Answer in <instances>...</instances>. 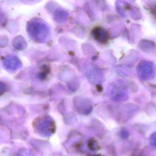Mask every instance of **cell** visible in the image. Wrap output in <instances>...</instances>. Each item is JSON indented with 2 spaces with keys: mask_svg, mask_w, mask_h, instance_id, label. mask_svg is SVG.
Returning <instances> with one entry per match:
<instances>
[{
  "mask_svg": "<svg viewBox=\"0 0 156 156\" xmlns=\"http://www.w3.org/2000/svg\"><path fill=\"white\" fill-rule=\"evenodd\" d=\"M27 30L30 37L36 42H44L48 37L49 29L45 21L41 18L31 19L27 25Z\"/></svg>",
  "mask_w": 156,
  "mask_h": 156,
  "instance_id": "6da1fadb",
  "label": "cell"
},
{
  "mask_svg": "<svg viewBox=\"0 0 156 156\" xmlns=\"http://www.w3.org/2000/svg\"><path fill=\"white\" fill-rule=\"evenodd\" d=\"M4 65L6 69L11 71L16 70L21 66L19 59L15 56H7L4 60Z\"/></svg>",
  "mask_w": 156,
  "mask_h": 156,
  "instance_id": "7a4b0ae2",
  "label": "cell"
},
{
  "mask_svg": "<svg viewBox=\"0 0 156 156\" xmlns=\"http://www.w3.org/2000/svg\"><path fill=\"white\" fill-rule=\"evenodd\" d=\"M153 11L155 12V14H156V6H155V7L154 9V10H153Z\"/></svg>",
  "mask_w": 156,
  "mask_h": 156,
  "instance_id": "ba28073f",
  "label": "cell"
},
{
  "mask_svg": "<svg viewBox=\"0 0 156 156\" xmlns=\"http://www.w3.org/2000/svg\"><path fill=\"white\" fill-rule=\"evenodd\" d=\"M140 68L142 69L145 70H139L140 72V75L144 79H148L150 76L153 75L154 73V67L152 64L149 63H144L142 65V67H140Z\"/></svg>",
  "mask_w": 156,
  "mask_h": 156,
  "instance_id": "5b68a950",
  "label": "cell"
},
{
  "mask_svg": "<svg viewBox=\"0 0 156 156\" xmlns=\"http://www.w3.org/2000/svg\"><path fill=\"white\" fill-rule=\"evenodd\" d=\"M69 14L65 10L57 9L54 12V19L57 23H63L66 22L68 18Z\"/></svg>",
  "mask_w": 156,
  "mask_h": 156,
  "instance_id": "277c9868",
  "label": "cell"
},
{
  "mask_svg": "<svg viewBox=\"0 0 156 156\" xmlns=\"http://www.w3.org/2000/svg\"><path fill=\"white\" fill-rule=\"evenodd\" d=\"M92 34L94 38L100 43H105L108 40V33L103 27H98L93 28Z\"/></svg>",
  "mask_w": 156,
  "mask_h": 156,
  "instance_id": "3957f363",
  "label": "cell"
},
{
  "mask_svg": "<svg viewBox=\"0 0 156 156\" xmlns=\"http://www.w3.org/2000/svg\"><path fill=\"white\" fill-rule=\"evenodd\" d=\"M13 43H14V47H16V46H18V47H23L24 46H25L26 43L23 37L21 36H18L16 37L14 39Z\"/></svg>",
  "mask_w": 156,
  "mask_h": 156,
  "instance_id": "8992f818",
  "label": "cell"
},
{
  "mask_svg": "<svg viewBox=\"0 0 156 156\" xmlns=\"http://www.w3.org/2000/svg\"><path fill=\"white\" fill-rule=\"evenodd\" d=\"M34 0H22V2L24 3H30L32 2Z\"/></svg>",
  "mask_w": 156,
  "mask_h": 156,
  "instance_id": "52a82bcc",
  "label": "cell"
}]
</instances>
